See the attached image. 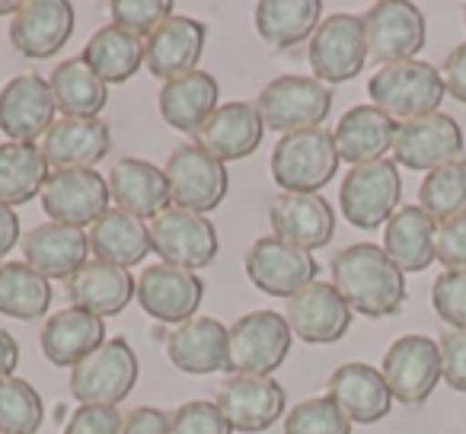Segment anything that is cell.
<instances>
[{"label":"cell","mask_w":466,"mask_h":434,"mask_svg":"<svg viewBox=\"0 0 466 434\" xmlns=\"http://www.w3.org/2000/svg\"><path fill=\"white\" fill-rule=\"evenodd\" d=\"M112 150V131L99 118H58L42 137V154L55 169H93Z\"/></svg>","instance_id":"cell-27"},{"label":"cell","mask_w":466,"mask_h":434,"mask_svg":"<svg viewBox=\"0 0 466 434\" xmlns=\"http://www.w3.org/2000/svg\"><path fill=\"white\" fill-rule=\"evenodd\" d=\"M332 288L351 313L370 319L396 317L406 304V275L374 243H351L332 256Z\"/></svg>","instance_id":"cell-1"},{"label":"cell","mask_w":466,"mask_h":434,"mask_svg":"<svg viewBox=\"0 0 466 434\" xmlns=\"http://www.w3.org/2000/svg\"><path fill=\"white\" fill-rule=\"evenodd\" d=\"M55 109L65 118H96L109 103V86L80 58L61 61L48 77Z\"/></svg>","instance_id":"cell-37"},{"label":"cell","mask_w":466,"mask_h":434,"mask_svg":"<svg viewBox=\"0 0 466 434\" xmlns=\"http://www.w3.org/2000/svg\"><path fill=\"white\" fill-rule=\"evenodd\" d=\"M137 281L131 278L128 268L109 266V262L86 259L77 272L67 278V298L71 307L93 313V317H116L135 300Z\"/></svg>","instance_id":"cell-26"},{"label":"cell","mask_w":466,"mask_h":434,"mask_svg":"<svg viewBox=\"0 0 466 434\" xmlns=\"http://www.w3.org/2000/svg\"><path fill=\"white\" fill-rule=\"evenodd\" d=\"M266 128H275L281 135H294V131H310L319 128L332 109V90L319 84L317 77H300V74H281V77L268 80L262 86L259 99H256Z\"/></svg>","instance_id":"cell-4"},{"label":"cell","mask_w":466,"mask_h":434,"mask_svg":"<svg viewBox=\"0 0 466 434\" xmlns=\"http://www.w3.org/2000/svg\"><path fill=\"white\" fill-rule=\"evenodd\" d=\"M122 412L116 406H80L71 412L65 434H122Z\"/></svg>","instance_id":"cell-46"},{"label":"cell","mask_w":466,"mask_h":434,"mask_svg":"<svg viewBox=\"0 0 466 434\" xmlns=\"http://www.w3.org/2000/svg\"><path fill=\"white\" fill-rule=\"evenodd\" d=\"M39 198L48 221L84 230L86 224L93 227L99 221V214L109 211L112 195L99 169H52Z\"/></svg>","instance_id":"cell-10"},{"label":"cell","mask_w":466,"mask_h":434,"mask_svg":"<svg viewBox=\"0 0 466 434\" xmlns=\"http://www.w3.org/2000/svg\"><path fill=\"white\" fill-rule=\"evenodd\" d=\"M52 86L39 74H20L7 80L0 90V131L10 141L33 144L35 137H46L58 118H55Z\"/></svg>","instance_id":"cell-19"},{"label":"cell","mask_w":466,"mask_h":434,"mask_svg":"<svg viewBox=\"0 0 466 434\" xmlns=\"http://www.w3.org/2000/svg\"><path fill=\"white\" fill-rule=\"evenodd\" d=\"M368 58L377 65L412 61L425 48V16L415 4L406 0H380L361 16Z\"/></svg>","instance_id":"cell-11"},{"label":"cell","mask_w":466,"mask_h":434,"mask_svg":"<svg viewBox=\"0 0 466 434\" xmlns=\"http://www.w3.org/2000/svg\"><path fill=\"white\" fill-rule=\"evenodd\" d=\"M285 319L291 332L307 345H332L345 338L351 326V307L329 281H313L285 300Z\"/></svg>","instance_id":"cell-18"},{"label":"cell","mask_w":466,"mask_h":434,"mask_svg":"<svg viewBox=\"0 0 466 434\" xmlns=\"http://www.w3.org/2000/svg\"><path fill=\"white\" fill-rule=\"evenodd\" d=\"M434 240H438V224L421 211L419 205H406L393 214L383 230V253L393 259V266L406 272H425L438 256H434Z\"/></svg>","instance_id":"cell-33"},{"label":"cell","mask_w":466,"mask_h":434,"mask_svg":"<svg viewBox=\"0 0 466 434\" xmlns=\"http://www.w3.org/2000/svg\"><path fill=\"white\" fill-rule=\"evenodd\" d=\"M122 434H173V419L163 409L137 406L125 415Z\"/></svg>","instance_id":"cell-49"},{"label":"cell","mask_w":466,"mask_h":434,"mask_svg":"<svg viewBox=\"0 0 466 434\" xmlns=\"http://www.w3.org/2000/svg\"><path fill=\"white\" fill-rule=\"evenodd\" d=\"M169 419H173V434H233L230 421L211 399L182 402Z\"/></svg>","instance_id":"cell-44"},{"label":"cell","mask_w":466,"mask_h":434,"mask_svg":"<svg viewBox=\"0 0 466 434\" xmlns=\"http://www.w3.org/2000/svg\"><path fill=\"white\" fill-rule=\"evenodd\" d=\"M431 304L444 323H451L453 329H466V272L438 275L431 288Z\"/></svg>","instance_id":"cell-45"},{"label":"cell","mask_w":466,"mask_h":434,"mask_svg":"<svg viewBox=\"0 0 466 434\" xmlns=\"http://www.w3.org/2000/svg\"><path fill=\"white\" fill-rule=\"evenodd\" d=\"M167 358L188 377L230 370V329L214 317H195L167 338Z\"/></svg>","instance_id":"cell-20"},{"label":"cell","mask_w":466,"mask_h":434,"mask_svg":"<svg viewBox=\"0 0 466 434\" xmlns=\"http://www.w3.org/2000/svg\"><path fill=\"white\" fill-rule=\"evenodd\" d=\"M402 195V179L393 160H374L351 167L342 179V214L358 230H377L396 214Z\"/></svg>","instance_id":"cell-6"},{"label":"cell","mask_w":466,"mask_h":434,"mask_svg":"<svg viewBox=\"0 0 466 434\" xmlns=\"http://www.w3.org/2000/svg\"><path fill=\"white\" fill-rule=\"evenodd\" d=\"M205 39V23L195 20V16L173 14L157 33H150L144 39V67L154 77H160L163 84L173 77H182V74L195 71V65L201 61Z\"/></svg>","instance_id":"cell-23"},{"label":"cell","mask_w":466,"mask_h":434,"mask_svg":"<svg viewBox=\"0 0 466 434\" xmlns=\"http://www.w3.org/2000/svg\"><path fill=\"white\" fill-rule=\"evenodd\" d=\"M444 86L457 103L466 106V42L457 45L444 61Z\"/></svg>","instance_id":"cell-50"},{"label":"cell","mask_w":466,"mask_h":434,"mask_svg":"<svg viewBox=\"0 0 466 434\" xmlns=\"http://www.w3.org/2000/svg\"><path fill=\"white\" fill-rule=\"evenodd\" d=\"M77 14L67 0H26L10 20V42L23 58H52L67 45Z\"/></svg>","instance_id":"cell-22"},{"label":"cell","mask_w":466,"mask_h":434,"mask_svg":"<svg viewBox=\"0 0 466 434\" xmlns=\"http://www.w3.org/2000/svg\"><path fill=\"white\" fill-rule=\"evenodd\" d=\"M368 65L364 23L355 14H332L310 39V67L319 84H345Z\"/></svg>","instance_id":"cell-12"},{"label":"cell","mask_w":466,"mask_h":434,"mask_svg":"<svg viewBox=\"0 0 466 434\" xmlns=\"http://www.w3.org/2000/svg\"><path fill=\"white\" fill-rule=\"evenodd\" d=\"M336 141L326 128L281 135L272 150V179L291 195H317L339 169Z\"/></svg>","instance_id":"cell-3"},{"label":"cell","mask_w":466,"mask_h":434,"mask_svg":"<svg viewBox=\"0 0 466 434\" xmlns=\"http://www.w3.org/2000/svg\"><path fill=\"white\" fill-rule=\"evenodd\" d=\"M167 186H169V205L186 207L195 214H208L220 207L230 188L227 163L201 150L198 144H182L169 154L167 167Z\"/></svg>","instance_id":"cell-5"},{"label":"cell","mask_w":466,"mask_h":434,"mask_svg":"<svg viewBox=\"0 0 466 434\" xmlns=\"http://www.w3.org/2000/svg\"><path fill=\"white\" fill-rule=\"evenodd\" d=\"M247 278L268 298H294L307 285L317 281V259L313 253H304L298 247H288L279 237H259L247 249Z\"/></svg>","instance_id":"cell-14"},{"label":"cell","mask_w":466,"mask_h":434,"mask_svg":"<svg viewBox=\"0 0 466 434\" xmlns=\"http://www.w3.org/2000/svg\"><path fill=\"white\" fill-rule=\"evenodd\" d=\"M393 399L415 406L434 393L441 380V351L428 336H402L383 355L380 368Z\"/></svg>","instance_id":"cell-17"},{"label":"cell","mask_w":466,"mask_h":434,"mask_svg":"<svg viewBox=\"0 0 466 434\" xmlns=\"http://www.w3.org/2000/svg\"><path fill=\"white\" fill-rule=\"evenodd\" d=\"M329 399L349 415L355 425H374L393 409V393L377 368L361 361L342 364L329 374Z\"/></svg>","instance_id":"cell-25"},{"label":"cell","mask_w":466,"mask_h":434,"mask_svg":"<svg viewBox=\"0 0 466 434\" xmlns=\"http://www.w3.org/2000/svg\"><path fill=\"white\" fill-rule=\"evenodd\" d=\"M434 256H438L441 266H447V272H466V214L447 224H438Z\"/></svg>","instance_id":"cell-47"},{"label":"cell","mask_w":466,"mask_h":434,"mask_svg":"<svg viewBox=\"0 0 466 434\" xmlns=\"http://www.w3.org/2000/svg\"><path fill=\"white\" fill-rule=\"evenodd\" d=\"M109 14L112 26L147 39L173 16V4H167V0H112Z\"/></svg>","instance_id":"cell-43"},{"label":"cell","mask_w":466,"mask_h":434,"mask_svg":"<svg viewBox=\"0 0 466 434\" xmlns=\"http://www.w3.org/2000/svg\"><path fill=\"white\" fill-rule=\"evenodd\" d=\"M268 224H272V237L285 240L288 247L313 253L319 247H329L336 234V211L323 195L285 192L268 205Z\"/></svg>","instance_id":"cell-21"},{"label":"cell","mask_w":466,"mask_h":434,"mask_svg":"<svg viewBox=\"0 0 466 434\" xmlns=\"http://www.w3.org/2000/svg\"><path fill=\"white\" fill-rule=\"evenodd\" d=\"M291 326L285 313L253 310L230 326V370L233 374L272 377L291 351Z\"/></svg>","instance_id":"cell-7"},{"label":"cell","mask_w":466,"mask_h":434,"mask_svg":"<svg viewBox=\"0 0 466 434\" xmlns=\"http://www.w3.org/2000/svg\"><path fill=\"white\" fill-rule=\"evenodd\" d=\"M323 4L319 0H259L256 4V33L272 48H294L319 29Z\"/></svg>","instance_id":"cell-35"},{"label":"cell","mask_w":466,"mask_h":434,"mask_svg":"<svg viewBox=\"0 0 466 434\" xmlns=\"http://www.w3.org/2000/svg\"><path fill=\"white\" fill-rule=\"evenodd\" d=\"M368 93L380 112H387L396 125L412 118L434 116L444 103V74L428 61H396L377 67Z\"/></svg>","instance_id":"cell-2"},{"label":"cell","mask_w":466,"mask_h":434,"mask_svg":"<svg viewBox=\"0 0 466 434\" xmlns=\"http://www.w3.org/2000/svg\"><path fill=\"white\" fill-rule=\"evenodd\" d=\"M285 434H351V419L329 396H310L288 412Z\"/></svg>","instance_id":"cell-42"},{"label":"cell","mask_w":466,"mask_h":434,"mask_svg":"<svg viewBox=\"0 0 466 434\" xmlns=\"http://www.w3.org/2000/svg\"><path fill=\"white\" fill-rule=\"evenodd\" d=\"M20 243V217L14 207L0 205V259Z\"/></svg>","instance_id":"cell-51"},{"label":"cell","mask_w":466,"mask_h":434,"mask_svg":"<svg viewBox=\"0 0 466 434\" xmlns=\"http://www.w3.org/2000/svg\"><path fill=\"white\" fill-rule=\"evenodd\" d=\"M48 179V160L39 144H0V205L16 207L42 195Z\"/></svg>","instance_id":"cell-38"},{"label":"cell","mask_w":466,"mask_h":434,"mask_svg":"<svg viewBox=\"0 0 466 434\" xmlns=\"http://www.w3.org/2000/svg\"><path fill=\"white\" fill-rule=\"evenodd\" d=\"M396 128L400 125L377 106H355V109H349L339 118L336 131H332L339 160L351 163V167L383 160V154L393 150Z\"/></svg>","instance_id":"cell-30"},{"label":"cell","mask_w":466,"mask_h":434,"mask_svg":"<svg viewBox=\"0 0 466 434\" xmlns=\"http://www.w3.org/2000/svg\"><path fill=\"white\" fill-rule=\"evenodd\" d=\"M218 409L230 421L233 431H266L285 415L288 393L275 377H256V374H233L220 383L218 389Z\"/></svg>","instance_id":"cell-16"},{"label":"cell","mask_w":466,"mask_h":434,"mask_svg":"<svg viewBox=\"0 0 466 434\" xmlns=\"http://www.w3.org/2000/svg\"><path fill=\"white\" fill-rule=\"evenodd\" d=\"M90 253V240L84 230L67 227V224L48 221L33 227L23 237V262L33 266L39 275L52 278H71Z\"/></svg>","instance_id":"cell-29"},{"label":"cell","mask_w":466,"mask_h":434,"mask_svg":"<svg viewBox=\"0 0 466 434\" xmlns=\"http://www.w3.org/2000/svg\"><path fill=\"white\" fill-rule=\"evenodd\" d=\"M266 122L253 103H224L195 131V144L220 163L243 160L262 144Z\"/></svg>","instance_id":"cell-24"},{"label":"cell","mask_w":466,"mask_h":434,"mask_svg":"<svg viewBox=\"0 0 466 434\" xmlns=\"http://www.w3.org/2000/svg\"><path fill=\"white\" fill-rule=\"evenodd\" d=\"M441 351V377L453 389L466 393V329H447L438 338Z\"/></svg>","instance_id":"cell-48"},{"label":"cell","mask_w":466,"mask_h":434,"mask_svg":"<svg viewBox=\"0 0 466 434\" xmlns=\"http://www.w3.org/2000/svg\"><path fill=\"white\" fill-rule=\"evenodd\" d=\"M16 364H20V345H16V338L7 329H0V380L14 377Z\"/></svg>","instance_id":"cell-52"},{"label":"cell","mask_w":466,"mask_h":434,"mask_svg":"<svg viewBox=\"0 0 466 434\" xmlns=\"http://www.w3.org/2000/svg\"><path fill=\"white\" fill-rule=\"evenodd\" d=\"M109 195L116 207L135 214V217H157L169 207L167 173L141 156H125L109 173Z\"/></svg>","instance_id":"cell-31"},{"label":"cell","mask_w":466,"mask_h":434,"mask_svg":"<svg viewBox=\"0 0 466 434\" xmlns=\"http://www.w3.org/2000/svg\"><path fill=\"white\" fill-rule=\"evenodd\" d=\"M218 80L208 71H188L160 86V116L176 131H198L218 109Z\"/></svg>","instance_id":"cell-34"},{"label":"cell","mask_w":466,"mask_h":434,"mask_svg":"<svg viewBox=\"0 0 466 434\" xmlns=\"http://www.w3.org/2000/svg\"><path fill=\"white\" fill-rule=\"evenodd\" d=\"M20 7H23V4H10V0H0V14L16 16V14H20Z\"/></svg>","instance_id":"cell-53"},{"label":"cell","mask_w":466,"mask_h":434,"mask_svg":"<svg viewBox=\"0 0 466 434\" xmlns=\"http://www.w3.org/2000/svg\"><path fill=\"white\" fill-rule=\"evenodd\" d=\"M55 300L52 281L39 275L26 262H4L0 266V313L23 323L48 317V307Z\"/></svg>","instance_id":"cell-39"},{"label":"cell","mask_w":466,"mask_h":434,"mask_svg":"<svg viewBox=\"0 0 466 434\" xmlns=\"http://www.w3.org/2000/svg\"><path fill=\"white\" fill-rule=\"evenodd\" d=\"M80 61H84L106 86L125 84V80H131L144 67V39L141 35L125 33V29H118V26H103L90 35Z\"/></svg>","instance_id":"cell-36"},{"label":"cell","mask_w":466,"mask_h":434,"mask_svg":"<svg viewBox=\"0 0 466 434\" xmlns=\"http://www.w3.org/2000/svg\"><path fill=\"white\" fill-rule=\"evenodd\" d=\"M137 383V355L125 338H112L80 361L71 374V393L80 406H118Z\"/></svg>","instance_id":"cell-8"},{"label":"cell","mask_w":466,"mask_h":434,"mask_svg":"<svg viewBox=\"0 0 466 434\" xmlns=\"http://www.w3.org/2000/svg\"><path fill=\"white\" fill-rule=\"evenodd\" d=\"M460 154H463V131H460L457 118H451L447 112L412 118L396 128L393 156L406 169L431 173L447 163H457Z\"/></svg>","instance_id":"cell-15"},{"label":"cell","mask_w":466,"mask_h":434,"mask_svg":"<svg viewBox=\"0 0 466 434\" xmlns=\"http://www.w3.org/2000/svg\"><path fill=\"white\" fill-rule=\"evenodd\" d=\"M46 421L39 389L23 377L0 380V434H35Z\"/></svg>","instance_id":"cell-41"},{"label":"cell","mask_w":466,"mask_h":434,"mask_svg":"<svg viewBox=\"0 0 466 434\" xmlns=\"http://www.w3.org/2000/svg\"><path fill=\"white\" fill-rule=\"evenodd\" d=\"M135 300L150 319L176 329V326L195 319L201 300H205V281L195 272H188V268L157 262V266L141 272Z\"/></svg>","instance_id":"cell-13"},{"label":"cell","mask_w":466,"mask_h":434,"mask_svg":"<svg viewBox=\"0 0 466 434\" xmlns=\"http://www.w3.org/2000/svg\"><path fill=\"white\" fill-rule=\"evenodd\" d=\"M90 249L96 253L99 262H109L118 268H135L147 259L150 247V227L135 217V214L122 211V207H109L99 214V221L86 234Z\"/></svg>","instance_id":"cell-32"},{"label":"cell","mask_w":466,"mask_h":434,"mask_svg":"<svg viewBox=\"0 0 466 434\" xmlns=\"http://www.w3.org/2000/svg\"><path fill=\"white\" fill-rule=\"evenodd\" d=\"M150 247L169 266L198 272L218 256V230L205 214L169 205L150 221Z\"/></svg>","instance_id":"cell-9"},{"label":"cell","mask_w":466,"mask_h":434,"mask_svg":"<svg viewBox=\"0 0 466 434\" xmlns=\"http://www.w3.org/2000/svg\"><path fill=\"white\" fill-rule=\"evenodd\" d=\"M419 207L434 224L466 214V160L431 169L419 186Z\"/></svg>","instance_id":"cell-40"},{"label":"cell","mask_w":466,"mask_h":434,"mask_svg":"<svg viewBox=\"0 0 466 434\" xmlns=\"http://www.w3.org/2000/svg\"><path fill=\"white\" fill-rule=\"evenodd\" d=\"M463 16H466V10H463Z\"/></svg>","instance_id":"cell-54"},{"label":"cell","mask_w":466,"mask_h":434,"mask_svg":"<svg viewBox=\"0 0 466 434\" xmlns=\"http://www.w3.org/2000/svg\"><path fill=\"white\" fill-rule=\"evenodd\" d=\"M39 342L48 364L74 370L80 361H86L93 351L106 345V323L93 313L80 310V307H67V310L48 317Z\"/></svg>","instance_id":"cell-28"}]
</instances>
